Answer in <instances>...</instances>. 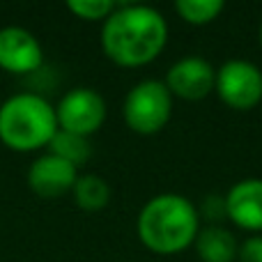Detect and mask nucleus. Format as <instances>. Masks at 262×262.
<instances>
[{"mask_svg": "<svg viewBox=\"0 0 262 262\" xmlns=\"http://www.w3.org/2000/svg\"><path fill=\"white\" fill-rule=\"evenodd\" d=\"M101 51L118 67H145L168 44V23L149 5H118L101 23Z\"/></svg>", "mask_w": 262, "mask_h": 262, "instance_id": "f257e3e1", "label": "nucleus"}, {"mask_svg": "<svg viewBox=\"0 0 262 262\" xmlns=\"http://www.w3.org/2000/svg\"><path fill=\"white\" fill-rule=\"evenodd\" d=\"M198 230V207L180 193H159L149 198L136 219L140 244L157 255H175L186 251L193 246Z\"/></svg>", "mask_w": 262, "mask_h": 262, "instance_id": "f03ea898", "label": "nucleus"}, {"mask_svg": "<svg viewBox=\"0 0 262 262\" xmlns=\"http://www.w3.org/2000/svg\"><path fill=\"white\" fill-rule=\"evenodd\" d=\"M55 131V106L39 92H16L0 104V143L14 152L49 147Z\"/></svg>", "mask_w": 262, "mask_h": 262, "instance_id": "7ed1b4c3", "label": "nucleus"}, {"mask_svg": "<svg viewBox=\"0 0 262 262\" xmlns=\"http://www.w3.org/2000/svg\"><path fill=\"white\" fill-rule=\"evenodd\" d=\"M122 118L134 134L154 136L172 118V95L166 83L157 78H145L127 92L122 104Z\"/></svg>", "mask_w": 262, "mask_h": 262, "instance_id": "20e7f679", "label": "nucleus"}, {"mask_svg": "<svg viewBox=\"0 0 262 262\" xmlns=\"http://www.w3.org/2000/svg\"><path fill=\"white\" fill-rule=\"evenodd\" d=\"M214 92L232 111H251L262 101V72L251 60H228L216 69Z\"/></svg>", "mask_w": 262, "mask_h": 262, "instance_id": "39448f33", "label": "nucleus"}, {"mask_svg": "<svg viewBox=\"0 0 262 262\" xmlns=\"http://www.w3.org/2000/svg\"><path fill=\"white\" fill-rule=\"evenodd\" d=\"M106 101L95 88H72L55 104L58 129L90 138L106 122Z\"/></svg>", "mask_w": 262, "mask_h": 262, "instance_id": "423d86ee", "label": "nucleus"}, {"mask_svg": "<svg viewBox=\"0 0 262 262\" xmlns=\"http://www.w3.org/2000/svg\"><path fill=\"white\" fill-rule=\"evenodd\" d=\"M214 81H216V69L200 55L180 58L168 67L163 78L172 99L177 97L184 101H200L209 97V92H214Z\"/></svg>", "mask_w": 262, "mask_h": 262, "instance_id": "0eeeda50", "label": "nucleus"}, {"mask_svg": "<svg viewBox=\"0 0 262 262\" xmlns=\"http://www.w3.org/2000/svg\"><path fill=\"white\" fill-rule=\"evenodd\" d=\"M44 64V49L21 26L0 28V69L7 74H35Z\"/></svg>", "mask_w": 262, "mask_h": 262, "instance_id": "6e6552de", "label": "nucleus"}, {"mask_svg": "<svg viewBox=\"0 0 262 262\" xmlns=\"http://www.w3.org/2000/svg\"><path fill=\"white\" fill-rule=\"evenodd\" d=\"M76 180H78V168L49 152L37 157L28 168V186L39 198L53 200L64 193H72Z\"/></svg>", "mask_w": 262, "mask_h": 262, "instance_id": "1a4fd4ad", "label": "nucleus"}, {"mask_svg": "<svg viewBox=\"0 0 262 262\" xmlns=\"http://www.w3.org/2000/svg\"><path fill=\"white\" fill-rule=\"evenodd\" d=\"M226 216L237 228L249 232H262V177H246L228 189Z\"/></svg>", "mask_w": 262, "mask_h": 262, "instance_id": "9d476101", "label": "nucleus"}, {"mask_svg": "<svg viewBox=\"0 0 262 262\" xmlns=\"http://www.w3.org/2000/svg\"><path fill=\"white\" fill-rule=\"evenodd\" d=\"M193 246L203 262H237L239 244H237L235 235L223 226L200 228Z\"/></svg>", "mask_w": 262, "mask_h": 262, "instance_id": "9b49d317", "label": "nucleus"}, {"mask_svg": "<svg viewBox=\"0 0 262 262\" xmlns=\"http://www.w3.org/2000/svg\"><path fill=\"white\" fill-rule=\"evenodd\" d=\"M74 203L85 212H99L111 203V186L99 175H78L76 184L72 189Z\"/></svg>", "mask_w": 262, "mask_h": 262, "instance_id": "f8f14e48", "label": "nucleus"}, {"mask_svg": "<svg viewBox=\"0 0 262 262\" xmlns=\"http://www.w3.org/2000/svg\"><path fill=\"white\" fill-rule=\"evenodd\" d=\"M46 149H49V154H55L58 159L72 163L76 168H81L92 154L90 138L78 134H69V131H62V129L55 131V136L51 138Z\"/></svg>", "mask_w": 262, "mask_h": 262, "instance_id": "ddd939ff", "label": "nucleus"}, {"mask_svg": "<svg viewBox=\"0 0 262 262\" xmlns=\"http://www.w3.org/2000/svg\"><path fill=\"white\" fill-rule=\"evenodd\" d=\"M226 9L223 0H177L175 12L180 18L191 26H207V23L216 21L221 12Z\"/></svg>", "mask_w": 262, "mask_h": 262, "instance_id": "4468645a", "label": "nucleus"}, {"mask_svg": "<svg viewBox=\"0 0 262 262\" xmlns=\"http://www.w3.org/2000/svg\"><path fill=\"white\" fill-rule=\"evenodd\" d=\"M115 7H118V3H113V0H69L67 3V9L74 16L83 18V21L101 23L115 12Z\"/></svg>", "mask_w": 262, "mask_h": 262, "instance_id": "2eb2a0df", "label": "nucleus"}, {"mask_svg": "<svg viewBox=\"0 0 262 262\" xmlns=\"http://www.w3.org/2000/svg\"><path fill=\"white\" fill-rule=\"evenodd\" d=\"M198 216L207 219L209 226H219V221L228 219L226 216V198H223V195H207L198 209Z\"/></svg>", "mask_w": 262, "mask_h": 262, "instance_id": "dca6fc26", "label": "nucleus"}, {"mask_svg": "<svg viewBox=\"0 0 262 262\" xmlns=\"http://www.w3.org/2000/svg\"><path fill=\"white\" fill-rule=\"evenodd\" d=\"M237 262H262V235L242 242L237 249Z\"/></svg>", "mask_w": 262, "mask_h": 262, "instance_id": "f3484780", "label": "nucleus"}, {"mask_svg": "<svg viewBox=\"0 0 262 262\" xmlns=\"http://www.w3.org/2000/svg\"><path fill=\"white\" fill-rule=\"evenodd\" d=\"M260 46H262V23H260Z\"/></svg>", "mask_w": 262, "mask_h": 262, "instance_id": "a211bd4d", "label": "nucleus"}]
</instances>
